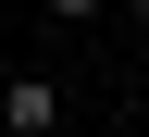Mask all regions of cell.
<instances>
[{
    "instance_id": "cell-2",
    "label": "cell",
    "mask_w": 149,
    "mask_h": 137,
    "mask_svg": "<svg viewBox=\"0 0 149 137\" xmlns=\"http://www.w3.org/2000/svg\"><path fill=\"white\" fill-rule=\"evenodd\" d=\"M50 13H62V25H87V13H100V0H50Z\"/></svg>"
},
{
    "instance_id": "cell-1",
    "label": "cell",
    "mask_w": 149,
    "mask_h": 137,
    "mask_svg": "<svg viewBox=\"0 0 149 137\" xmlns=\"http://www.w3.org/2000/svg\"><path fill=\"white\" fill-rule=\"evenodd\" d=\"M62 125V87H50V75H13V87H0V137H50Z\"/></svg>"
},
{
    "instance_id": "cell-3",
    "label": "cell",
    "mask_w": 149,
    "mask_h": 137,
    "mask_svg": "<svg viewBox=\"0 0 149 137\" xmlns=\"http://www.w3.org/2000/svg\"><path fill=\"white\" fill-rule=\"evenodd\" d=\"M124 13H137V25H149V0H124Z\"/></svg>"
}]
</instances>
